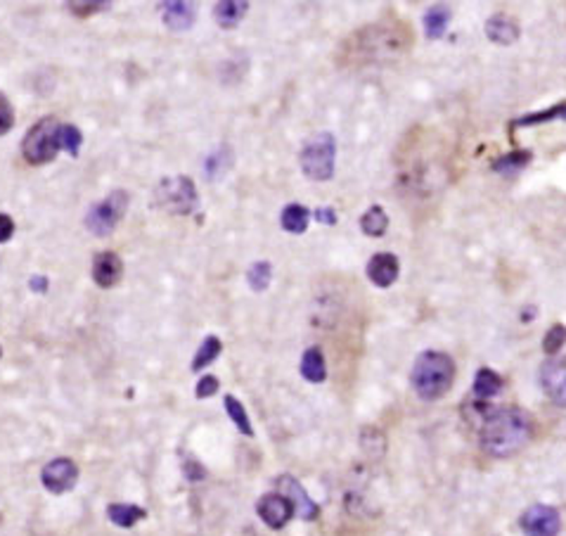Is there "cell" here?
Segmentation results:
<instances>
[{
	"instance_id": "cell-31",
	"label": "cell",
	"mask_w": 566,
	"mask_h": 536,
	"mask_svg": "<svg viewBox=\"0 0 566 536\" xmlns=\"http://www.w3.org/2000/svg\"><path fill=\"white\" fill-rule=\"evenodd\" d=\"M14 126V109L5 95L0 93V135L10 134Z\"/></svg>"
},
{
	"instance_id": "cell-1",
	"label": "cell",
	"mask_w": 566,
	"mask_h": 536,
	"mask_svg": "<svg viewBox=\"0 0 566 536\" xmlns=\"http://www.w3.org/2000/svg\"><path fill=\"white\" fill-rule=\"evenodd\" d=\"M533 437V420L527 411L505 406L488 413L481 428V449L493 458H510L519 454Z\"/></svg>"
},
{
	"instance_id": "cell-3",
	"label": "cell",
	"mask_w": 566,
	"mask_h": 536,
	"mask_svg": "<svg viewBox=\"0 0 566 536\" xmlns=\"http://www.w3.org/2000/svg\"><path fill=\"white\" fill-rule=\"evenodd\" d=\"M60 119L55 117H43L39 124L29 128L21 143V154L31 167H40L53 161L60 152Z\"/></svg>"
},
{
	"instance_id": "cell-8",
	"label": "cell",
	"mask_w": 566,
	"mask_h": 536,
	"mask_svg": "<svg viewBox=\"0 0 566 536\" xmlns=\"http://www.w3.org/2000/svg\"><path fill=\"white\" fill-rule=\"evenodd\" d=\"M540 387L554 406L566 409V359H550L538 370Z\"/></svg>"
},
{
	"instance_id": "cell-33",
	"label": "cell",
	"mask_w": 566,
	"mask_h": 536,
	"mask_svg": "<svg viewBox=\"0 0 566 536\" xmlns=\"http://www.w3.org/2000/svg\"><path fill=\"white\" fill-rule=\"evenodd\" d=\"M14 235V221L7 214H0V245L10 242Z\"/></svg>"
},
{
	"instance_id": "cell-19",
	"label": "cell",
	"mask_w": 566,
	"mask_h": 536,
	"mask_svg": "<svg viewBox=\"0 0 566 536\" xmlns=\"http://www.w3.org/2000/svg\"><path fill=\"white\" fill-rule=\"evenodd\" d=\"M448 22H450V7L448 5H432L426 10L424 14V34L426 39H441V36L446 34L448 29Z\"/></svg>"
},
{
	"instance_id": "cell-10",
	"label": "cell",
	"mask_w": 566,
	"mask_h": 536,
	"mask_svg": "<svg viewBox=\"0 0 566 536\" xmlns=\"http://www.w3.org/2000/svg\"><path fill=\"white\" fill-rule=\"evenodd\" d=\"M256 513L270 530H282L294 517V506L282 494H266L256 503Z\"/></svg>"
},
{
	"instance_id": "cell-6",
	"label": "cell",
	"mask_w": 566,
	"mask_h": 536,
	"mask_svg": "<svg viewBox=\"0 0 566 536\" xmlns=\"http://www.w3.org/2000/svg\"><path fill=\"white\" fill-rule=\"evenodd\" d=\"M157 202L171 214H193L197 209V188L187 176H176V178H164L157 186Z\"/></svg>"
},
{
	"instance_id": "cell-20",
	"label": "cell",
	"mask_w": 566,
	"mask_h": 536,
	"mask_svg": "<svg viewBox=\"0 0 566 536\" xmlns=\"http://www.w3.org/2000/svg\"><path fill=\"white\" fill-rule=\"evenodd\" d=\"M308 221H311V212H308L306 207H301V204H287V207L282 209L280 223L287 233H292V235L306 233Z\"/></svg>"
},
{
	"instance_id": "cell-16",
	"label": "cell",
	"mask_w": 566,
	"mask_h": 536,
	"mask_svg": "<svg viewBox=\"0 0 566 536\" xmlns=\"http://www.w3.org/2000/svg\"><path fill=\"white\" fill-rule=\"evenodd\" d=\"M249 10L247 0H220L213 7V17L223 29H235L244 20V14Z\"/></svg>"
},
{
	"instance_id": "cell-22",
	"label": "cell",
	"mask_w": 566,
	"mask_h": 536,
	"mask_svg": "<svg viewBox=\"0 0 566 536\" xmlns=\"http://www.w3.org/2000/svg\"><path fill=\"white\" fill-rule=\"evenodd\" d=\"M500 389H502V377L495 370L481 368L474 377V394L479 399H491V396L500 394Z\"/></svg>"
},
{
	"instance_id": "cell-5",
	"label": "cell",
	"mask_w": 566,
	"mask_h": 536,
	"mask_svg": "<svg viewBox=\"0 0 566 536\" xmlns=\"http://www.w3.org/2000/svg\"><path fill=\"white\" fill-rule=\"evenodd\" d=\"M128 209V193L126 190H114L107 195L105 200L93 204L86 214V229L98 238H107L116 230L124 214Z\"/></svg>"
},
{
	"instance_id": "cell-4",
	"label": "cell",
	"mask_w": 566,
	"mask_h": 536,
	"mask_svg": "<svg viewBox=\"0 0 566 536\" xmlns=\"http://www.w3.org/2000/svg\"><path fill=\"white\" fill-rule=\"evenodd\" d=\"M334 157H337V141L332 134H315L301 150V171L311 181L325 183L334 176Z\"/></svg>"
},
{
	"instance_id": "cell-24",
	"label": "cell",
	"mask_w": 566,
	"mask_h": 536,
	"mask_svg": "<svg viewBox=\"0 0 566 536\" xmlns=\"http://www.w3.org/2000/svg\"><path fill=\"white\" fill-rule=\"evenodd\" d=\"M247 281H249V288H252L253 292H266L270 281H273V268H270V264L268 262L252 264V268H249V273H247Z\"/></svg>"
},
{
	"instance_id": "cell-21",
	"label": "cell",
	"mask_w": 566,
	"mask_h": 536,
	"mask_svg": "<svg viewBox=\"0 0 566 536\" xmlns=\"http://www.w3.org/2000/svg\"><path fill=\"white\" fill-rule=\"evenodd\" d=\"M387 229L389 216L380 204H374V207L367 209L365 214H363V219H360V230L365 235H370V238H382V235L387 233Z\"/></svg>"
},
{
	"instance_id": "cell-9",
	"label": "cell",
	"mask_w": 566,
	"mask_h": 536,
	"mask_svg": "<svg viewBox=\"0 0 566 536\" xmlns=\"http://www.w3.org/2000/svg\"><path fill=\"white\" fill-rule=\"evenodd\" d=\"M79 480V468L72 458H55L40 470V482L50 494H64Z\"/></svg>"
},
{
	"instance_id": "cell-11",
	"label": "cell",
	"mask_w": 566,
	"mask_h": 536,
	"mask_svg": "<svg viewBox=\"0 0 566 536\" xmlns=\"http://www.w3.org/2000/svg\"><path fill=\"white\" fill-rule=\"evenodd\" d=\"M278 489L294 506V515H299L301 520H315L318 517V506H315L313 498L308 497L306 489L301 487L299 480H294L292 475H282L278 480Z\"/></svg>"
},
{
	"instance_id": "cell-15",
	"label": "cell",
	"mask_w": 566,
	"mask_h": 536,
	"mask_svg": "<svg viewBox=\"0 0 566 536\" xmlns=\"http://www.w3.org/2000/svg\"><path fill=\"white\" fill-rule=\"evenodd\" d=\"M486 36L488 40H493L498 46H512V43L519 40L521 29L514 17H510V14L505 13H498L486 22Z\"/></svg>"
},
{
	"instance_id": "cell-14",
	"label": "cell",
	"mask_w": 566,
	"mask_h": 536,
	"mask_svg": "<svg viewBox=\"0 0 566 536\" xmlns=\"http://www.w3.org/2000/svg\"><path fill=\"white\" fill-rule=\"evenodd\" d=\"M161 17L171 31H187L194 24L197 17V7L194 3H185V0H174V3H164L161 5Z\"/></svg>"
},
{
	"instance_id": "cell-25",
	"label": "cell",
	"mask_w": 566,
	"mask_h": 536,
	"mask_svg": "<svg viewBox=\"0 0 566 536\" xmlns=\"http://www.w3.org/2000/svg\"><path fill=\"white\" fill-rule=\"evenodd\" d=\"M226 411H227V416H230V420L237 425V429H240L242 435L253 437V428H252V422H249L247 411H244V406H242L235 396H230V394L226 396Z\"/></svg>"
},
{
	"instance_id": "cell-28",
	"label": "cell",
	"mask_w": 566,
	"mask_h": 536,
	"mask_svg": "<svg viewBox=\"0 0 566 536\" xmlns=\"http://www.w3.org/2000/svg\"><path fill=\"white\" fill-rule=\"evenodd\" d=\"M564 344H566V325L557 323V325H553V328L547 330V335L543 337V349H545V354H557Z\"/></svg>"
},
{
	"instance_id": "cell-30",
	"label": "cell",
	"mask_w": 566,
	"mask_h": 536,
	"mask_svg": "<svg viewBox=\"0 0 566 536\" xmlns=\"http://www.w3.org/2000/svg\"><path fill=\"white\" fill-rule=\"evenodd\" d=\"M67 7L72 10V14L76 17H90V14L100 13L105 7H109L107 0H79V3H67Z\"/></svg>"
},
{
	"instance_id": "cell-26",
	"label": "cell",
	"mask_w": 566,
	"mask_h": 536,
	"mask_svg": "<svg viewBox=\"0 0 566 536\" xmlns=\"http://www.w3.org/2000/svg\"><path fill=\"white\" fill-rule=\"evenodd\" d=\"M81 143H83V135L76 126L72 124H62L60 126V150H64L67 154L76 157L81 152Z\"/></svg>"
},
{
	"instance_id": "cell-27",
	"label": "cell",
	"mask_w": 566,
	"mask_h": 536,
	"mask_svg": "<svg viewBox=\"0 0 566 536\" xmlns=\"http://www.w3.org/2000/svg\"><path fill=\"white\" fill-rule=\"evenodd\" d=\"M550 119H564L566 121V102L557 105V108L547 109V112H538V115H528L524 119L514 121V126H533V124H545Z\"/></svg>"
},
{
	"instance_id": "cell-35",
	"label": "cell",
	"mask_w": 566,
	"mask_h": 536,
	"mask_svg": "<svg viewBox=\"0 0 566 536\" xmlns=\"http://www.w3.org/2000/svg\"><path fill=\"white\" fill-rule=\"evenodd\" d=\"M29 288L34 290V292H40V295H46V292H47V278H46V275H34V278L29 281Z\"/></svg>"
},
{
	"instance_id": "cell-29",
	"label": "cell",
	"mask_w": 566,
	"mask_h": 536,
	"mask_svg": "<svg viewBox=\"0 0 566 536\" xmlns=\"http://www.w3.org/2000/svg\"><path fill=\"white\" fill-rule=\"evenodd\" d=\"M528 157L531 154L528 152H514V154H507V157H502L500 161H495L493 169L498 171V174H514L517 169H521L524 164L528 161Z\"/></svg>"
},
{
	"instance_id": "cell-34",
	"label": "cell",
	"mask_w": 566,
	"mask_h": 536,
	"mask_svg": "<svg viewBox=\"0 0 566 536\" xmlns=\"http://www.w3.org/2000/svg\"><path fill=\"white\" fill-rule=\"evenodd\" d=\"M315 219H318L320 223H327V226H334V223H337V214H334V209L330 207L315 209Z\"/></svg>"
},
{
	"instance_id": "cell-2",
	"label": "cell",
	"mask_w": 566,
	"mask_h": 536,
	"mask_svg": "<svg viewBox=\"0 0 566 536\" xmlns=\"http://www.w3.org/2000/svg\"><path fill=\"white\" fill-rule=\"evenodd\" d=\"M455 383V363L443 351H422L410 373L415 394L424 402H436L450 392Z\"/></svg>"
},
{
	"instance_id": "cell-7",
	"label": "cell",
	"mask_w": 566,
	"mask_h": 536,
	"mask_svg": "<svg viewBox=\"0 0 566 536\" xmlns=\"http://www.w3.org/2000/svg\"><path fill=\"white\" fill-rule=\"evenodd\" d=\"M519 524L527 536H557L562 530L560 510L538 503L521 515Z\"/></svg>"
},
{
	"instance_id": "cell-32",
	"label": "cell",
	"mask_w": 566,
	"mask_h": 536,
	"mask_svg": "<svg viewBox=\"0 0 566 536\" xmlns=\"http://www.w3.org/2000/svg\"><path fill=\"white\" fill-rule=\"evenodd\" d=\"M219 377H213V376H204L197 383V389H194V394H197V399H209V396H213L216 392H219Z\"/></svg>"
},
{
	"instance_id": "cell-12",
	"label": "cell",
	"mask_w": 566,
	"mask_h": 536,
	"mask_svg": "<svg viewBox=\"0 0 566 536\" xmlns=\"http://www.w3.org/2000/svg\"><path fill=\"white\" fill-rule=\"evenodd\" d=\"M124 278V262L119 259L116 252H100L93 262V281L100 285L102 290H109L114 285H119Z\"/></svg>"
},
{
	"instance_id": "cell-17",
	"label": "cell",
	"mask_w": 566,
	"mask_h": 536,
	"mask_svg": "<svg viewBox=\"0 0 566 536\" xmlns=\"http://www.w3.org/2000/svg\"><path fill=\"white\" fill-rule=\"evenodd\" d=\"M301 376L306 377L308 383H325L327 380V366H325V356L320 351L318 347L306 349V354L301 359Z\"/></svg>"
},
{
	"instance_id": "cell-23",
	"label": "cell",
	"mask_w": 566,
	"mask_h": 536,
	"mask_svg": "<svg viewBox=\"0 0 566 536\" xmlns=\"http://www.w3.org/2000/svg\"><path fill=\"white\" fill-rule=\"evenodd\" d=\"M220 349H223V344H220L219 337L209 335L207 340H204V342L200 344V349H197V354H194V361H193L194 373H200L202 368H207L209 363L216 361V359H219V354H220Z\"/></svg>"
},
{
	"instance_id": "cell-13",
	"label": "cell",
	"mask_w": 566,
	"mask_h": 536,
	"mask_svg": "<svg viewBox=\"0 0 566 536\" xmlns=\"http://www.w3.org/2000/svg\"><path fill=\"white\" fill-rule=\"evenodd\" d=\"M399 259L391 252H377V255L367 262V278L377 285V288H391L396 278H399Z\"/></svg>"
},
{
	"instance_id": "cell-18",
	"label": "cell",
	"mask_w": 566,
	"mask_h": 536,
	"mask_svg": "<svg viewBox=\"0 0 566 536\" xmlns=\"http://www.w3.org/2000/svg\"><path fill=\"white\" fill-rule=\"evenodd\" d=\"M107 515H109V520H112L116 527L128 530V527H133V524H138L141 520H145L147 513H145V508H141V506H131V503H114V506L107 508Z\"/></svg>"
}]
</instances>
